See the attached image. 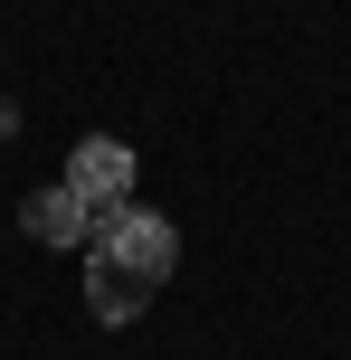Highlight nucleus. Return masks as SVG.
Segmentation results:
<instances>
[{
    "mask_svg": "<svg viewBox=\"0 0 351 360\" xmlns=\"http://www.w3.org/2000/svg\"><path fill=\"white\" fill-rule=\"evenodd\" d=\"M171 256H181L171 218H152V209L105 218L86 237V304H95V323H143V304L171 285Z\"/></svg>",
    "mask_w": 351,
    "mask_h": 360,
    "instance_id": "f257e3e1",
    "label": "nucleus"
},
{
    "mask_svg": "<svg viewBox=\"0 0 351 360\" xmlns=\"http://www.w3.org/2000/svg\"><path fill=\"white\" fill-rule=\"evenodd\" d=\"M67 199L86 209V237L105 228V218H124L133 209V152L124 143H76L67 152Z\"/></svg>",
    "mask_w": 351,
    "mask_h": 360,
    "instance_id": "f03ea898",
    "label": "nucleus"
},
{
    "mask_svg": "<svg viewBox=\"0 0 351 360\" xmlns=\"http://www.w3.org/2000/svg\"><path fill=\"white\" fill-rule=\"evenodd\" d=\"M19 218H29V237H48V247H86V209L67 199V180H48Z\"/></svg>",
    "mask_w": 351,
    "mask_h": 360,
    "instance_id": "7ed1b4c3",
    "label": "nucleus"
}]
</instances>
